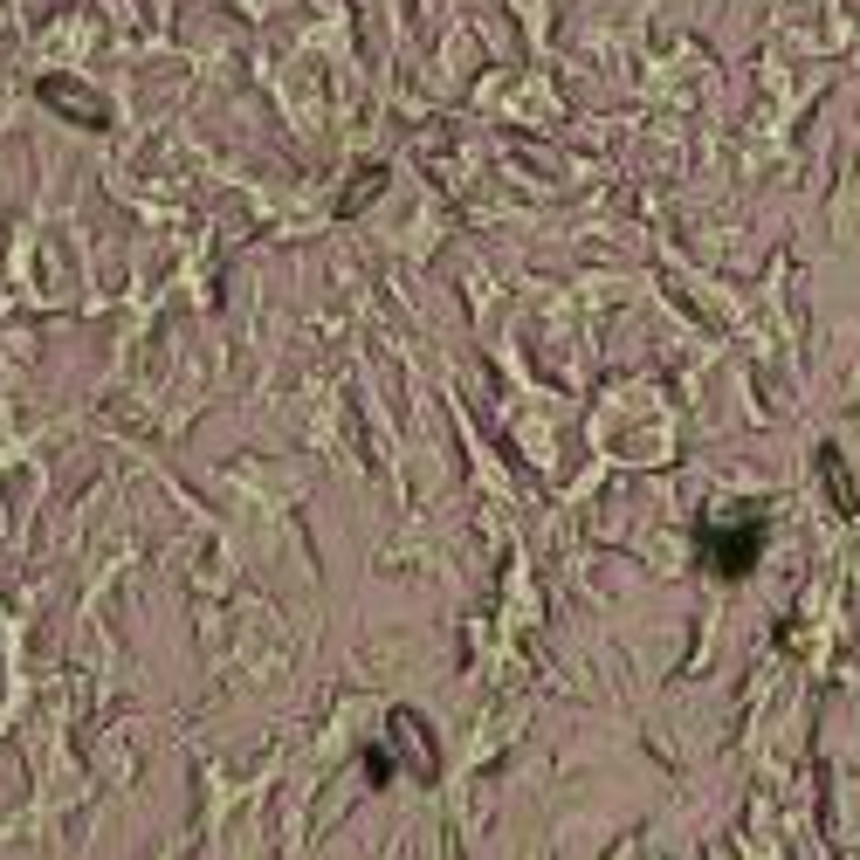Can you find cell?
<instances>
[{"instance_id": "cell-1", "label": "cell", "mask_w": 860, "mask_h": 860, "mask_svg": "<svg viewBox=\"0 0 860 860\" xmlns=\"http://www.w3.org/2000/svg\"><path fill=\"white\" fill-rule=\"evenodd\" d=\"M764 551V524H744V530H709V565L723 578H744Z\"/></svg>"}, {"instance_id": "cell-2", "label": "cell", "mask_w": 860, "mask_h": 860, "mask_svg": "<svg viewBox=\"0 0 860 860\" xmlns=\"http://www.w3.org/2000/svg\"><path fill=\"white\" fill-rule=\"evenodd\" d=\"M41 97H49V103H70L62 118H76V124H103V97H90L70 76H41Z\"/></svg>"}, {"instance_id": "cell-3", "label": "cell", "mask_w": 860, "mask_h": 860, "mask_svg": "<svg viewBox=\"0 0 860 860\" xmlns=\"http://www.w3.org/2000/svg\"><path fill=\"white\" fill-rule=\"evenodd\" d=\"M820 468H826V482H833V509H853V489H847V468L833 447H820Z\"/></svg>"}]
</instances>
